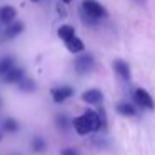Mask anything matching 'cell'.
<instances>
[{
  "instance_id": "cell-1",
  "label": "cell",
  "mask_w": 155,
  "mask_h": 155,
  "mask_svg": "<svg viewBox=\"0 0 155 155\" xmlns=\"http://www.w3.org/2000/svg\"><path fill=\"white\" fill-rule=\"evenodd\" d=\"M82 12L94 20H100V18H105L108 15L105 7L102 4H98L97 0H84L82 2Z\"/></svg>"
},
{
  "instance_id": "cell-2",
  "label": "cell",
  "mask_w": 155,
  "mask_h": 155,
  "mask_svg": "<svg viewBox=\"0 0 155 155\" xmlns=\"http://www.w3.org/2000/svg\"><path fill=\"white\" fill-rule=\"evenodd\" d=\"M94 65H95V60L92 55H82V57L75 58L74 62V68L77 74L84 75V74H88V72L94 70Z\"/></svg>"
},
{
  "instance_id": "cell-3",
  "label": "cell",
  "mask_w": 155,
  "mask_h": 155,
  "mask_svg": "<svg viewBox=\"0 0 155 155\" xmlns=\"http://www.w3.org/2000/svg\"><path fill=\"white\" fill-rule=\"evenodd\" d=\"M134 98L140 107L147 108V110H153V98L150 97V94L145 88H137L134 92Z\"/></svg>"
},
{
  "instance_id": "cell-4",
  "label": "cell",
  "mask_w": 155,
  "mask_h": 155,
  "mask_svg": "<svg viewBox=\"0 0 155 155\" xmlns=\"http://www.w3.org/2000/svg\"><path fill=\"white\" fill-rule=\"evenodd\" d=\"M50 94H52V98H54L55 104H62V102H65L67 98H70L74 95V88L68 87V85H62V87L52 88Z\"/></svg>"
},
{
  "instance_id": "cell-5",
  "label": "cell",
  "mask_w": 155,
  "mask_h": 155,
  "mask_svg": "<svg viewBox=\"0 0 155 155\" xmlns=\"http://www.w3.org/2000/svg\"><path fill=\"white\" fill-rule=\"evenodd\" d=\"M112 67H114V70L117 72V75L120 78H124V80H130V67H128L127 62L117 58V60H114Z\"/></svg>"
},
{
  "instance_id": "cell-6",
  "label": "cell",
  "mask_w": 155,
  "mask_h": 155,
  "mask_svg": "<svg viewBox=\"0 0 155 155\" xmlns=\"http://www.w3.org/2000/svg\"><path fill=\"white\" fill-rule=\"evenodd\" d=\"M102 98H104V95H102V92L98 90V88H90V90H85L84 94H82V100L90 104V105L100 104Z\"/></svg>"
},
{
  "instance_id": "cell-7",
  "label": "cell",
  "mask_w": 155,
  "mask_h": 155,
  "mask_svg": "<svg viewBox=\"0 0 155 155\" xmlns=\"http://www.w3.org/2000/svg\"><path fill=\"white\" fill-rule=\"evenodd\" d=\"M84 117H85V120L88 122V127H90L92 132H97V130H100V128H102V122H100V117H98L97 112L85 110L84 112Z\"/></svg>"
},
{
  "instance_id": "cell-8",
  "label": "cell",
  "mask_w": 155,
  "mask_h": 155,
  "mask_svg": "<svg viewBox=\"0 0 155 155\" xmlns=\"http://www.w3.org/2000/svg\"><path fill=\"white\" fill-rule=\"evenodd\" d=\"M24 75H25V74H24V70H22V68L12 67L10 70H8L7 74H4L2 77H4V82H5V84H17V82L20 80Z\"/></svg>"
},
{
  "instance_id": "cell-9",
  "label": "cell",
  "mask_w": 155,
  "mask_h": 155,
  "mask_svg": "<svg viewBox=\"0 0 155 155\" xmlns=\"http://www.w3.org/2000/svg\"><path fill=\"white\" fill-rule=\"evenodd\" d=\"M74 127H75V132H77L78 135H87L90 134V127H88V122L85 120L84 115H80V117H77L74 120Z\"/></svg>"
},
{
  "instance_id": "cell-10",
  "label": "cell",
  "mask_w": 155,
  "mask_h": 155,
  "mask_svg": "<svg viewBox=\"0 0 155 155\" xmlns=\"http://www.w3.org/2000/svg\"><path fill=\"white\" fill-rule=\"evenodd\" d=\"M17 17V10L12 5H4L0 7V20L2 22H14V18Z\"/></svg>"
},
{
  "instance_id": "cell-11",
  "label": "cell",
  "mask_w": 155,
  "mask_h": 155,
  "mask_svg": "<svg viewBox=\"0 0 155 155\" xmlns=\"http://www.w3.org/2000/svg\"><path fill=\"white\" fill-rule=\"evenodd\" d=\"M65 45H67V50L72 52V54H78V52H82L85 48L84 42L80 40V38H77L74 35V37H70L68 40H65Z\"/></svg>"
},
{
  "instance_id": "cell-12",
  "label": "cell",
  "mask_w": 155,
  "mask_h": 155,
  "mask_svg": "<svg viewBox=\"0 0 155 155\" xmlns=\"http://www.w3.org/2000/svg\"><path fill=\"white\" fill-rule=\"evenodd\" d=\"M22 32H24V24L15 22L10 27H7V30H5V38H15L17 35H20Z\"/></svg>"
},
{
  "instance_id": "cell-13",
  "label": "cell",
  "mask_w": 155,
  "mask_h": 155,
  "mask_svg": "<svg viewBox=\"0 0 155 155\" xmlns=\"http://www.w3.org/2000/svg\"><path fill=\"white\" fill-rule=\"evenodd\" d=\"M117 112L120 115H124V117H134V115L137 114L135 108H134V105L127 104V102H120V104L117 105Z\"/></svg>"
},
{
  "instance_id": "cell-14",
  "label": "cell",
  "mask_w": 155,
  "mask_h": 155,
  "mask_svg": "<svg viewBox=\"0 0 155 155\" xmlns=\"http://www.w3.org/2000/svg\"><path fill=\"white\" fill-rule=\"evenodd\" d=\"M75 35V28L72 27V25H62L60 28H58V37L62 38V40H68L70 37H74Z\"/></svg>"
},
{
  "instance_id": "cell-15",
  "label": "cell",
  "mask_w": 155,
  "mask_h": 155,
  "mask_svg": "<svg viewBox=\"0 0 155 155\" xmlns=\"http://www.w3.org/2000/svg\"><path fill=\"white\" fill-rule=\"evenodd\" d=\"M12 67H14V58L12 57H4L2 60H0V75L7 74Z\"/></svg>"
},
{
  "instance_id": "cell-16",
  "label": "cell",
  "mask_w": 155,
  "mask_h": 155,
  "mask_svg": "<svg viewBox=\"0 0 155 155\" xmlns=\"http://www.w3.org/2000/svg\"><path fill=\"white\" fill-rule=\"evenodd\" d=\"M17 84H18V87H20L22 90H25V92H32V90H35V84L30 80V78L22 77L20 80L17 82Z\"/></svg>"
},
{
  "instance_id": "cell-17",
  "label": "cell",
  "mask_w": 155,
  "mask_h": 155,
  "mask_svg": "<svg viewBox=\"0 0 155 155\" xmlns=\"http://www.w3.org/2000/svg\"><path fill=\"white\" fill-rule=\"evenodd\" d=\"M4 130L5 132H10V134H14V132L18 130V124L15 118H8V120L4 122Z\"/></svg>"
},
{
  "instance_id": "cell-18",
  "label": "cell",
  "mask_w": 155,
  "mask_h": 155,
  "mask_svg": "<svg viewBox=\"0 0 155 155\" xmlns=\"http://www.w3.org/2000/svg\"><path fill=\"white\" fill-rule=\"evenodd\" d=\"M32 145H34V152H44L45 150V142L40 137H35Z\"/></svg>"
},
{
  "instance_id": "cell-19",
  "label": "cell",
  "mask_w": 155,
  "mask_h": 155,
  "mask_svg": "<svg viewBox=\"0 0 155 155\" xmlns=\"http://www.w3.org/2000/svg\"><path fill=\"white\" fill-rule=\"evenodd\" d=\"M57 124H58V127L60 128H67V118L64 117V115H57Z\"/></svg>"
},
{
  "instance_id": "cell-20",
  "label": "cell",
  "mask_w": 155,
  "mask_h": 155,
  "mask_svg": "<svg viewBox=\"0 0 155 155\" xmlns=\"http://www.w3.org/2000/svg\"><path fill=\"white\" fill-rule=\"evenodd\" d=\"M62 155H77V152H75V150H72V148H67V150H64V152H62Z\"/></svg>"
},
{
  "instance_id": "cell-21",
  "label": "cell",
  "mask_w": 155,
  "mask_h": 155,
  "mask_svg": "<svg viewBox=\"0 0 155 155\" xmlns=\"http://www.w3.org/2000/svg\"><path fill=\"white\" fill-rule=\"evenodd\" d=\"M72 0H62V4H70Z\"/></svg>"
},
{
  "instance_id": "cell-22",
  "label": "cell",
  "mask_w": 155,
  "mask_h": 155,
  "mask_svg": "<svg viewBox=\"0 0 155 155\" xmlns=\"http://www.w3.org/2000/svg\"><path fill=\"white\" fill-rule=\"evenodd\" d=\"M32 4H37V2H40V0H30Z\"/></svg>"
},
{
  "instance_id": "cell-23",
  "label": "cell",
  "mask_w": 155,
  "mask_h": 155,
  "mask_svg": "<svg viewBox=\"0 0 155 155\" xmlns=\"http://www.w3.org/2000/svg\"><path fill=\"white\" fill-rule=\"evenodd\" d=\"M0 138H2V134H0Z\"/></svg>"
}]
</instances>
